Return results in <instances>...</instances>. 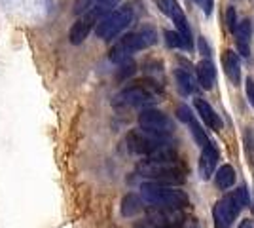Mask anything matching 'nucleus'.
<instances>
[{
  "instance_id": "obj_26",
  "label": "nucleus",
  "mask_w": 254,
  "mask_h": 228,
  "mask_svg": "<svg viewBox=\"0 0 254 228\" xmlns=\"http://www.w3.org/2000/svg\"><path fill=\"white\" fill-rule=\"evenodd\" d=\"M237 228H253V223L247 219V221H241V225H239Z\"/></svg>"
},
{
  "instance_id": "obj_20",
  "label": "nucleus",
  "mask_w": 254,
  "mask_h": 228,
  "mask_svg": "<svg viewBox=\"0 0 254 228\" xmlns=\"http://www.w3.org/2000/svg\"><path fill=\"white\" fill-rule=\"evenodd\" d=\"M212 219H214V228H230L232 227V221L218 209L216 204H214V207H212Z\"/></svg>"
},
{
  "instance_id": "obj_12",
  "label": "nucleus",
  "mask_w": 254,
  "mask_h": 228,
  "mask_svg": "<svg viewBox=\"0 0 254 228\" xmlns=\"http://www.w3.org/2000/svg\"><path fill=\"white\" fill-rule=\"evenodd\" d=\"M251 34H253V25L249 19H243L235 27V36H237V50L243 57L251 55Z\"/></svg>"
},
{
  "instance_id": "obj_8",
  "label": "nucleus",
  "mask_w": 254,
  "mask_h": 228,
  "mask_svg": "<svg viewBox=\"0 0 254 228\" xmlns=\"http://www.w3.org/2000/svg\"><path fill=\"white\" fill-rule=\"evenodd\" d=\"M138 126L140 130L150 131V133H163L169 135L173 128V120L158 109H142L138 114Z\"/></svg>"
},
{
  "instance_id": "obj_18",
  "label": "nucleus",
  "mask_w": 254,
  "mask_h": 228,
  "mask_svg": "<svg viewBox=\"0 0 254 228\" xmlns=\"http://www.w3.org/2000/svg\"><path fill=\"white\" fill-rule=\"evenodd\" d=\"M190 126H191V135H193V139H195V143H197V145H199V147H207V145H209V137H207V133H205V131H203V128H201V124H199V122H197V120L193 118L190 122Z\"/></svg>"
},
{
  "instance_id": "obj_22",
  "label": "nucleus",
  "mask_w": 254,
  "mask_h": 228,
  "mask_svg": "<svg viewBox=\"0 0 254 228\" xmlns=\"http://www.w3.org/2000/svg\"><path fill=\"white\" fill-rule=\"evenodd\" d=\"M177 118H179L180 122H184V124H190L195 116H193V112H191V109L188 105H180L179 109H177Z\"/></svg>"
},
{
  "instance_id": "obj_14",
  "label": "nucleus",
  "mask_w": 254,
  "mask_h": 228,
  "mask_svg": "<svg viewBox=\"0 0 254 228\" xmlns=\"http://www.w3.org/2000/svg\"><path fill=\"white\" fill-rule=\"evenodd\" d=\"M235 169H233L230 163H224L222 167L218 169V173H216V179H214V183L216 186L220 188V190H228L230 186H233L235 183Z\"/></svg>"
},
{
  "instance_id": "obj_4",
  "label": "nucleus",
  "mask_w": 254,
  "mask_h": 228,
  "mask_svg": "<svg viewBox=\"0 0 254 228\" xmlns=\"http://www.w3.org/2000/svg\"><path fill=\"white\" fill-rule=\"evenodd\" d=\"M161 95V87L154 80H140L133 86L122 89L114 99L116 107H144L154 101H158Z\"/></svg>"
},
{
  "instance_id": "obj_3",
  "label": "nucleus",
  "mask_w": 254,
  "mask_h": 228,
  "mask_svg": "<svg viewBox=\"0 0 254 228\" xmlns=\"http://www.w3.org/2000/svg\"><path fill=\"white\" fill-rule=\"evenodd\" d=\"M158 40V34L152 27H142L140 31H135V33L126 34L120 42L110 50V61L114 63H122L131 57V54L135 52H140V50H146L152 44H156Z\"/></svg>"
},
{
  "instance_id": "obj_9",
  "label": "nucleus",
  "mask_w": 254,
  "mask_h": 228,
  "mask_svg": "<svg viewBox=\"0 0 254 228\" xmlns=\"http://www.w3.org/2000/svg\"><path fill=\"white\" fill-rule=\"evenodd\" d=\"M216 163H218V151L214 149L212 143H209L201 149V156H199V177L203 181L211 179L216 169Z\"/></svg>"
},
{
  "instance_id": "obj_23",
  "label": "nucleus",
  "mask_w": 254,
  "mask_h": 228,
  "mask_svg": "<svg viewBox=\"0 0 254 228\" xmlns=\"http://www.w3.org/2000/svg\"><path fill=\"white\" fill-rule=\"evenodd\" d=\"M226 25H228V29L235 33V27H237V13H235V8H228L226 11Z\"/></svg>"
},
{
  "instance_id": "obj_6",
  "label": "nucleus",
  "mask_w": 254,
  "mask_h": 228,
  "mask_svg": "<svg viewBox=\"0 0 254 228\" xmlns=\"http://www.w3.org/2000/svg\"><path fill=\"white\" fill-rule=\"evenodd\" d=\"M131 21H133V8L131 6H122V8L103 15L97 21L95 33L103 40H112L120 33H124L127 27L131 25Z\"/></svg>"
},
{
  "instance_id": "obj_16",
  "label": "nucleus",
  "mask_w": 254,
  "mask_h": 228,
  "mask_svg": "<svg viewBox=\"0 0 254 228\" xmlns=\"http://www.w3.org/2000/svg\"><path fill=\"white\" fill-rule=\"evenodd\" d=\"M156 4H158V8L163 11L167 17L173 19V23L177 21V19H180V17H184L182 8L179 6V2H177V0H156Z\"/></svg>"
},
{
  "instance_id": "obj_17",
  "label": "nucleus",
  "mask_w": 254,
  "mask_h": 228,
  "mask_svg": "<svg viewBox=\"0 0 254 228\" xmlns=\"http://www.w3.org/2000/svg\"><path fill=\"white\" fill-rule=\"evenodd\" d=\"M175 76H177V86H179V91L182 93V95H191V93L195 91L193 78H191L186 71H177Z\"/></svg>"
},
{
  "instance_id": "obj_21",
  "label": "nucleus",
  "mask_w": 254,
  "mask_h": 228,
  "mask_svg": "<svg viewBox=\"0 0 254 228\" xmlns=\"http://www.w3.org/2000/svg\"><path fill=\"white\" fill-rule=\"evenodd\" d=\"M165 42L169 48H184V42H182V36H180L177 31H165Z\"/></svg>"
},
{
  "instance_id": "obj_15",
  "label": "nucleus",
  "mask_w": 254,
  "mask_h": 228,
  "mask_svg": "<svg viewBox=\"0 0 254 228\" xmlns=\"http://www.w3.org/2000/svg\"><path fill=\"white\" fill-rule=\"evenodd\" d=\"M142 209V198L137 194H127L124 200H122V215L124 217H133L140 213Z\"/></svg>"
},
{
  "instance_id": "obj_27",
  "label": "nucleus",
  "mask_w": 254,
  "mask_h": 228,
  "mask_svg": "<svg viewBox=\"0 0 254 228\" xmlns=\"http://www.w3.org/2000/svg\"><path fill=\"white\" fill-rule=\"evenodd\" d=\"M148 228H179V227H148Z\"/></svg>"
},
{
  "instance_id": "obj_1",
  "label": "nucleus",
  "mask_w": 254,
  "mask_h": 228,
  "mask_svg": "<svg viewBox=\"0 0 254 228\" xmlns=\"http://www.w3.org/2000/svg\"><path fill=\"white\" fill-rule=\"evenodd\" d=\"M137 173L150 183H161V185H182L186 181V167L180 162L173 147H165L161 151L146 156V160L137 165Z\"/></svg>"
},
{
  "instance_id": "obj_19",
  "label": "nucleus",
  "mask_w": 254,
  "mask_h": 228,
  "mask_svg": "<svg viewBox=\"0 0 254 228\" xmlns=\"http://www.w3.org/2000/svg\"><path fill=\"white\" fill-rule=\"evenodd\" d=\"M135 71H137L135 61H133V59H126V61H122V63H120V71H118L116 78L118 80H126V78L135 75Z\"/></svg>"
},
{
  "instance_id": "obj_25",
  "label": "nucleus",
  "mask_w": 254,
  "mask_h": 228,
  "mask_svg": "<svg viewBox=\"0 0 254 228\" xmlns=\"http://www.w3.org/2000/svg\"><path fill=\"white\" fill-rule=\"evenodd\" d=\"M195 2H197V4H199V6H201V8H205V11H207V13H211V8H212V0H195Z\"/></svg>"
},
{
  "instance_id": "obj_7",
  "label": "nucleus",
  "mask_w": 254,
  "mask_h": 228,
  "mask_svg": "<svg viewBox=\"0 0 254 228\" xmlns=\"http://www.w3.org/2000/svg\"><path fill=\"white\" fill-rule=\"evenodd\" d=\"M108 8H105L103 4H99L95 8H91V10L87 11L85 15H82L78 21L72 25V29H70V33H68V38H70V44H82L87 38V34L91 33V29H93V25H97V21L105 15Z\"/></svg>"
},
{
  "instance_id": "obj_24",
  "label": "nucleus",
  "mask_w": 254,
  "mask_h": 228,
  "mask_svg": "<svg viewBox=\"0 0 254 228\" xmlns=\"http://www.w3.org/2000/svg\"><path fill=\"white\" fill-rule=\"evenodd\" d=\"M245 84H247V86H245V89H247V99H249V103L253 105V109H254V80L253 78H247Z\"/></svg>"
},
{
  "instance_id": "obj_5",
  "label": "nucleus",
  "mask_w": 254,
  "mask_h": 228,
  "mask_svg": "<svg viewBox=\"0 0 254 228\" xmlns=\"http://www.w3.org/2000/svg\"><path fill=\"white\" fill-rule=\"evenodd\" d=\"M126 145L129 152L138 156H150L154 152L161 151L165 147H171V139L163 133H150L144 130H133L127 133Z\"/></svg>"
},
{
  "instance_id": "obj_11",
  "label": "nucleus",
  "mask_w": 254,
  "mask_h": 228,
  "mask_svg": "<svg viewBox=\"0 0 254 228\" xmlns=\"http://www.w3.org/2000/svg\"><path fill=\"white\" fill-rule=\"evenodd\" d=\"M222 65L224 73L230 78L233 86H239L241 82V61H239V55L235 54L233 50H226L222 55Z\"/></svg>"
},
{
  "instance_id": "obj_10",
  "label": "nucleus",
  "mask_w": 254,
  "mask_h": 228,
  "mask_svg": "<svg viewBox=\"0 0 254 228\" xmlns=\"http://www.w3.org/2000/svg\"><path fill=\"white\" fill-rule=\"evenodd\" d=\"M193 107H195V110H197V114H199V118L203 120V124L205 126H209L211 130L214 131H220L224 126L222 118L214 112V109H212L211 105L205 101V99H193Z\"/></svg>"
},
{
  "instance_id": "obj_2",
  "label": "nucleus",
  "mask_w": 254,
  "mask_h": 228,
  "mask_svg": "<svg viewBox=\"0 0 254 228\" xmlns=\"http://www.w3.org/2000/svg\"><path fill=\"white\" fill-rule=\"evenodd\" d=\"M140 198L144 204H148L154 209H180L190 204V198L184 190L150 181L140 185Z\"/></svg>"
},
{
  "instance_id": "obj_13",
  "label": "nucleus",
  "mask_w": 254,
  "mask_h": 228,
  "mask_svg": "<svg viewBox=\"0 0 254 228\" xmlns=\"http://www.w3.org/2000/svg\"><path fill=\"white\" fill-rule=\"evenodd\" d=\"M195 75H197V82H199V86H201L203 89H207V91L212 89L214 78H216V69L212 65V61H209V59L199 61L197 67H195Z\"/></svg>"
}]
</instances>
